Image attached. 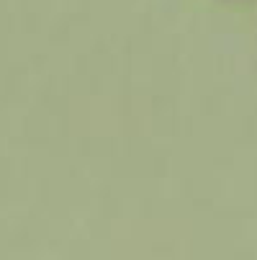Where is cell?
<instances>
[{"label":"cell","instance_id":"cell-1","mask_svg":"<svg viewBox=\"0 0 257 260\" xmlns=\"http://www.w3.org/2000/svg\"><path fill=\"white\" fill-rule=\"evenodd\" d=\"M222 3H227V6H254L257 0H222Z\"/></svg>","mask_w":257,"mask_h":260}]
</instances>
